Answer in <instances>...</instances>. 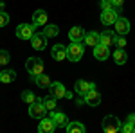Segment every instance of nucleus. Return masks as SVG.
Masks as SVG:
<instances>
[{"label": "nucleus", "instance_id": "nucleus-7", "mask_svg": "<svg viewBox=\"0 0 135 133\" xmlns=\"http://www.w3.org/2000/svg\"><path fill=\"white\" fill-rule=\"evenodd\" d=\"M92 88H95V85L90 83V81H85V79H79V81L74 83V92L78 93L79 97H85L86 92H90Z\"/></svg>", "mask_w": 135, "mask_h": 133}, {"label": "nucleus", "instance_id": "nucleus-16", "mask_svg": "<svg viewBox=\"0 0 135 133\" xmlns=\"http://www.w3.org/2000/svg\"><path fill=\"white\" fill-rule=\"evenodd\" d=\"M115 40H117V32L110 31V29H106L104 32H101V43H103V45H106V47L115 45Z\"/></svg>", "mask_w": 135, "mask_h": 133}, {"label": "nucleus", "instance_id": "nucleus-14", "mask_svg": "<svg viewBox=\"0 0 135 133\" xmlns=\"http://www.w3.org/2000/svg\"><path fill=\"white\" fill-rule=\"evenodd\" d=\"M85 45H88V47H95V45H99L101 43V32H95V31H90L85 34V40H83Z\"/></svg>", "mask_w": 135, "mask_h": 133}, {"label": "nucleus", "instance_id": "nucleus-21", "mask_svg": "<svg viewBox=\"0 0 135 133\" xmlns=\"http://www.w3.org/2000/svg\"><path fill=\"white\" fill-rule=\"evenodd\" d=\"M16 79V72L13 68H6V70L0 72V81L2 83H13Z\"/></svg>", "mask_w": 135, "mask_h": 133}, {"label": "nucleus", "instance_id": "nucleus-22", "mask_svg": "<svg viewBox=\"0 0 135 133\" xmlns=\"http://www.w3.org/2000/svg\"><path fill=\"white\" fill-rule=\"evenodd\" d=\"M65 130H67L69 133H85V131H86V128H85L81 122H78V121H72V122H69Z\"/></svg>", "mask_w": 135, "mask_h": 133}, {"label": "nucleus", "instance_id": "nucleus-28", "mask_svg": "<svg viewBox=\"0 0 135 133\" xmlns=\"http://www.w3.org/2000/svg\"><path fill=\"white\" fill-rule=\"evenodd\" d=\"M121 131H123V133H133L135 131V126L126 121L124 124H121Z\"/></svg>", "mask_w": 135, "mask_h": 133}, {"label": "nucleus", "instance_id": "nucleus-24", "mask_svg": "<svg viewBox=\"0 0 135 133\" xmlns=\"http://www.w3.org/2000/svg\"><path fill=\"white\" fill-rule=\"evenodd\" d=\"M45 29H43V32H45V36L47 38H54V36H58L60 34V27L58 25H54V23H47V25H43Z\"/></svg>", "mask_w": 135, "mask_h": 133}, {"label": "nucleus", "instance_id": "nucleus-8", "mask_svg": "<svg viewBox=\"0 0 135 133\" xmlns=\"http://www.w3.org/2000/svg\"><path fill=\"white\" fill-rule=\"evenodd\" d=\"M47 36H45V32H34L32 34V38L29 41H31L32 49H36V51H43L45 47H47Z\"/></svg>", "mask_w": 135, "mask_h": 133}, {"label": "nucleus", "instance_id": "nucleus-30", "mask_svg": "<svg viewBox=\"0 0 135 133\" xmlns=\"http://www.w3.org/2000/svg\"><path fill=\"white\" fill-rule=\"evenodd\" d=\"M126 43H128V41H126V38L123 36V34H121V36H117V40H115V45H117V49H124Z\"/></svg>", "mask_w": 135, "mask_h": 133}, {"label": "nucleus", "instance_id": "nucleus-17", "mask_svg": "<svg viewBox=\"0 0 135 133\" xmlns=\"http://www.w3.org/2000/svg\"><path fill=\"white\" fill-rule=\"evenodd\" d=\"M114 25H115V32L117 34H123L124 36V34L130 32V22L126 20V18H117Z\"/></svg>", "mask_w": 135, "mask_h": 133}, {"label": "nucleus", "instance_id": "nucleus-18", "mask_svg": "<svg viewBox=\"0 0 135 133\" xmlns=\"http://www.w3.org/2000/svg\"><path fill=\"white\" fill-rule=\"evenodd\" d=\"M51 93L56 97V99H61V97H65V93H67V88L63 86V83L52 81V85H51Z\"/></svg>", "mask_w": 135, "mask_h": 133}, {"label": "nucleus", "instance_id": "nucleus-10", "mask_svg": "<svg viewBox=\"0 0 135 133\" xmlns=\"http://www.w3.org/2000/svg\"><path fill=\"white\" fill-rule=\"evenodd\" d=\"M56 128L58 126L52 121V117H43V119H40V126H38V131L40 133H52Z\"/></svg>", "mask_w": 135, "mask_h": 133}, {"label": "nucleus", "instance_id": "nucleus-34", "mask_svg": "<svg viewBox=\"0 0 135 133\" xmlns=\"http://www.w3.org/2000/svg\"><path fill=\"white\" fill-rule=\"evenodd\" d=\"M65 97H67V99H72L74 95H72V92H67V93H65Z\"/></svg>", "mask_w": 135, "mask_h": 133}, {"label": "nucleus", "instance_id": "nucleus-35", "mask_svg": "<svg viewBox=\"0 0 135 133\" xmlns=\"http://www.w3.org/2000/svg\"><path fill=\"white\" fill-rule=\"evenodd\" d=\"M4 9V2H2V0H0V11Z\"/></svg>", "mask_w": 135, "mask_h": 133}, {"label": "nucleus", "instance_id": "nucleus-23", "mask_svg": "<svg viewBox=\"0 0 135 133\" xmlns=\"http://www.w3.org/2000/svg\"><path fill=\"white\" fill-rule=\"evenodd\" d=\"M114 61L117 65H124L128 61V54L124 52V49H115L114 51Z\"/></svg>", "mask_w": 135, "mask_h": 133}, {"label": "nucleus", "instance_id": "nucleus-37", "mask_svg": "<svg viewBox=\"0 0 135 133\" xmlns=\"http://www.w3.org/2000/svg\"><path fill=\"white\" fill-rule=\"evenodd\" d=\"M133 133H135V131H133Z\"/></svg>", "mask_w": 135, "mask_h": 133}, {"label": "nucleus", "instance_id": "nucleus-32", "mask_svg": "<svg viewBox=\"0 0 135 133\" xmlns=\"http://www.w3.org/2000/svg\"><path fill=\"white\" fill-rule=\"evenodd\" d=\"M101 9H112V2L110 0H101Z\"/></svg>", "mask_w": 135, "mask_h": 133}, {"label": "nucleus", "instance_id": "nucleus-29", "mask_svg": "<svg viewBox=\"0 0 135 133\" xmlns=\"http://www.w3.org/2000/svg\"><path fill=\"white\" fill-rule=\"evenodd\" d=\"M9 23V14L6 11H0V27H6Z\"/></svg>", "mask_w": 135, "mask_h": 133}, {"label": "nucleus", "instance_id": "nucleus-5", "mask_svg": "<svg viewBox=\"0 0 135 133\" xmlns=\"http://www.w3.org/2000/svg\"><path fill=\"white\" fill-rule=\"evenodd\" d=\"M34 32H36V25H31V23H20L16 27V36L20 40H31Z\"/></svg>", "mask_w": 135, "mask_h": 133}, {"label": "nucleus", "instance_id": "nucleus-25", "mask_svg": "<svg viewBox=\"0 0 135 133\" xmlns=\"http://www.w3.org/2000/svg\"><path fill=\"white\" fill-rule=\"evenodd\" d=\"M22 101L25 102V104H32L34 101H38V97L32 92H29V90H23V92H22Z\"/></svg>", "mask_w": 135, "mask_h": 133}, {"label": "nucleus", "instance_id": "nucleus-2", "mask_svg": "<svg viewBox=\"0 0 135 133\" xmlns=\"http://www.w3.org/2000/svg\"><path fill=\"white\" fill-rule=\"evenodd\" d=\"M25 70L31 74V79L34 77V76L43 74V70H45L43 60H40V58H29V60L25 61Z\"/></svg>", "mask_w": 135, "mask_h": 133}, {"label": "nucleus", "instance_id": "nucleus-9", "mask_svg": "<svg viewBox=\"0 0 135 133\" xmlns=\"http://www.w3.org/2000/svg\"><path fill=\"white\" fill-rule=\"evenodd\" d=\"M94 58H95L97 61H106V60L110 58V47H106L103 43L95 45V47H94Z\"/></svg>", "mask_w": 135, "mask_h": 133}, {"label": "nucleus", "instance_id": "nucleus-20", "mask_svg": "<svg viewBox=\"0 0 135 133\" xmlns=\"http://www.w3.org/2000/svg\"><path fill=\"white\" fill-rule=\"evenodd\" d=\"M32 81L36 83V86H40V88H51V77L47 76V74H40V76H34L32 77Z\"/></svg>", "mask_w": 135, "mask_h": 133}, {"label": "nucleus", "instance_id": "nucleus-27", "mask_svg": "<svg viewBox=\"0 0 135 133\" xmlns=\"http://www.w3.org/2000/svg\"><path fill=\"white\" fill-rule=\"evenodd\" d=\"M9 61H11V54L7 51H0V67L7 65Z\"/></svg>", "mask_w": 135, "mask_h": 133}, {"label": "nucleus", "instance_id": "nucleus-26", "mask_svg": "<svg viewBox=\"0 0 135 133\" xmlns=\"http://www.w3.org/2000/svg\"><path fill=\"white\" fill-rule=\"evenodd\" d=\"M43 104H45V108H47L49 112L54 110V108H56V97H54L52 93H51V95H47V97L43 99Z\"/></svg>", "mask_w": 135, "mask_h": 133}, {"label": "nucleus", "instance_id": "nucleus-33", "mask_svg": "<svg viewBox=\"0 0 135 133\" xmlns=\"http://www.w3.org/2000/svg\"><path fill=\"white\" fill-rule=\"evenodd\" d=\"M126 121H128V122H130V124H133V126H135V113H130Z\"/></svg>", "mask_w": 135, "mask_h": 133}, {"label": "nucleus", "instance_id": "nucleus-3", "mask_svg": "<svg viewBox=\"0 0 135 133\" xmlns=\"http://www.w3.org/2000/svg\"><path fill=\"white\" fill-rule=\"evenodd\" d=\"M103 131L106 133H117L121 131V121L115 117V115H106L103 119Z\"/></svg>", "mask_w": 135, "mask_h": 133}, {"label": "nucleus", "instance_id": "nucleus-13", "mask_svg": "<svg viewBox=\"0 0 135 133\" xmlns=\"http://www.w3.org/2000/svg\"><path fill=\"white\" fill-rule=\"evenodd\" d=\"M51 56L52 60H56V61H63V60H67V47L65 45H54L51 49Z\"/></svg>", "mask_w": 135, "mask_h": 133}, {"label": "nucleus", "instance_id": "nucleus-1", "mask_svg": "<svg viewBox=\"0 0 135 133\" xmlns=\"http://www.w3.org/2000/svg\"><path fill=\"white\" fill-rule=\"evenodd\" d=\"M83 41H72L69 47H67V60H70L72 63H78L83 58Z\"/></svg>", "mask_w": 135, "mask_h": 133}, {"label": "nucleus", "instance_id": "nucleus-19", "mask_svg": "<svg viewBox=\"0 0 135 133\" xmlns=\"http://www.w3.org/2000/svg\"><path fill=\"white\" fill-rule=\"evenodd\" d=\"M85 34H86V32H85L83 27L76 25V27H72V29L69 31V38H70V41H83Z\"/></svg>", "mask_w": 135, "mask_h": 133}, {"label": "nucleus", "instance_id": "nucleus-4", "mask_svg": "<svg viewBox=\"0 0 135 133\" xmlns=\"http://www.w3.org/2000/svg\"><path fill=\"white\" fill-rule=\"evenodd\" d=\"M29 115H31L32 119H43L45 115H47V108H45V104L43 101H34L32 104H29Z\"/></svg>", "mask_w": 135, "mask_h": 133}, {"label": "nucleus", "instance_id": "nucleus-31", "mask_svg": "<svg viewBox=\"0 0 135 133\" xmlns=\"http://www.w3.org/2000/svg\"><path fill=\"white\" fill-rule=\"evenodd\" d=\"M110 2H112V7H115V9H123V2H124V0H110Z\"/></svg>", "mask_w": 135, "mask_h": 133}, {"label": "nucleus", "instance_id": "nucleus-12", "mask_svg": "<svg viewBox=\"0 0 135 133\" xmlns=\"http://www.w3.org/2000/svg\"><path fill=\"white\" fill-rule=\"evenodd\" d=\"M47 20H49V16H47V13L43 9H36L32 13V25H36V27L47 25Z\"/></svg>", "mask_w": 135, "mask_h": 133}, {"label": "nucleus", "instance_id": "nucleus-15", "mask_svg": "<svg viewBox=\"0 0 135 133\" xmlns=\"http://www.w3.org/2000/svg\"><path fill=\"white\" fill-rule=\"evenodd\" d=\"M49 117H52V121L56 122V126L58 128H67V124H69V119H67V115L61 112H54V110H51V115Z\"/></svg>", "mask_w": 135, "mask_h": 133}, {"label": "nucleus", "instance_id": "nucleus-6", "mask_svg": "<svg viewBox=\"0 0 135 133\" xmlns=\"http://www.w3.org/2000/svg\"><path fill=\"white\" fill-rule=\"evenodd\" d=\"M119 13L121 11L115 9V7H112V9H103V13H101V22H103L104 25H114L115 20L119 18Z\"/></svg>", "mask_w": 135, "mask_h": 133}, {"label": "nucleus", "instance_id": "nucleus-11", "mask_svg": "<svg viewBox=\"0 0 135 133\" xmlns=\"http://www.w3.org/2000/svg\"><path fill=\"white\" fill-rule=\"evenodd\" d=\"M85 99V104H88V106H99L101 104V93L95 92V88H92L90 92H86V95L83 97Z\"/></svg>", "mask_w": 135, "mask_h": 133}, {"label": "nucleus", "instance_id": "nucleus-36", "mask_svg": "<svg viewBox=\"0 0 135 133\" xmlns=\"http://www.w3.org/2000/svg\"><path fill=\"white\" fill-rule=\"evenodd\" d=\"M0 72H2V70H0Z\"/></svg>", "mask_w": 135, "mask_h": 133}]
</instances>
